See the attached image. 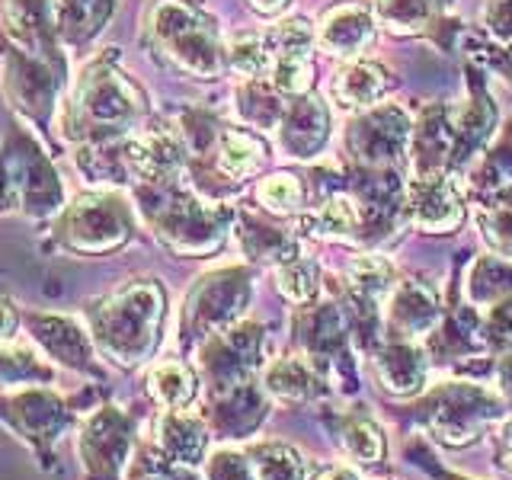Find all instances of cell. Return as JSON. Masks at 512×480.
<instances>
[{
    "label": "cell",
    "mask_w": 512,
    "mask_h": 480,
    "mask_svg": "<svg viewBox=\"0 0 512 480\" xmlns=\"http://www.w3.org/2000/svg\"><path fill=\"white\" fill-rule=\"evenodd\" d=\"M407 208L413 224L423 231H455L461 224V202L452 183L439 173H423L407 189Z\"/></svg>",
    "instance_id": "cell-14"
},
{
    "label": "cell",
    "mask_w": 512,
    "mask_h": 480,
    "mask_svg": "<svg viewBox=\"0 0 512 480\" xmlns=\"http://www.w3.org/2000/svg\"><path fill=\"white\" fill-rule=\"evenodd\" d=\"M500 388L512 397V356L500 365Z\"/></svg>",
    "instance_id": "cell-41"
},
{
    "label": "cell",
    "mask_w": 512,
    "mask_h": 480,
    "mask_svg": "<svg viewBox=\"0 0 512 480\" xmlns=\"http://www.w3.org/2000/svg\"><path fill=\"white\" fill-rule=\"evenodd\" d=\"M26 327L32 330L48 359H55L68 368H90L93 365V349L90 336L80 330L77 320L64 314H26Z\"/></svg>",
    "instance_id": "cell-13"
},
{
    "label": "cell",
    "mask_w": 512,
    "mask_h": 480,
    "mask_svg": "<svg viewBox=\"0 0 512 480\" xmlns=\"http://www.w3.org/2000/svg\"><path fill=\"white\" fill-rule=\"evenodd\" d=\"M432 320H436V301L426 292L423 285H404L397 288L394 304H391V324L404 333L413 336L426 330Z\"/></svg>",
    "instance_id": "cell-22"
},
{
    "label": "cell",
    "mask_w": 512,
    "mask_h": 480,
    "mask_svg": "<svg viewBox=\"0 0 512 480\" xmlns=\"http://www.w3.org/2000/svg\"><path fill=\"white\" fill-rule=\"evenodd\" d=\"M0 80H4L7 100L26 112L29 119L48 122L58 100V90L64 84V64H52L45 58L26 55L20 48H7L4 52V68H0Z\"/></svg>",
    "instance_id": "cell-7"
},
{
    "label": "cell",
    "mask_w": 512,
    "mask_h": 480,
    "mask_svg": "<svg viewBox=\"0 0 512 480\" xmlns=\"http://www.w3.org/2000/svg\"><path fill=\"white\" fill-rule=\"evenodd\" d=\"M148 32L154 45L176 68L196 77L221 74V45L212 16L186 0H154L148 10Z\"/></svg>",
    "instance_id": "cell-4"
},
{
    "label": "cell",
    "mask_w": 512,
    "mask_h": 480,
    "mask_svg": "<svg viewBox=\"0 0 512 480\" xmlns=\"http://www.w3.org/2000/svg\"><path fill=\"white\" fill-rule=\"evenodd\" d=\"M16 208H20V202H16V189H13L7 167H4V157H0V215L16 212Z\"/></svg>",
    "instance_id": "cell-37"
},
{
    "label": "cell",
    "mask_w": 512,
    "mask_h": 480,
    "mask_svg": "<svg viewBox=\"0 0 512 480\" xmlns=\"http://www.w3.org/2000/svg\"><path fill=\"white\" fill-rule=\"evenodd\" d=\"M256 196H260V202L269 208V212L288 215V212H298V208H301L304 189H301V180L295 173H272L260 183Z\"/></svg>",
    "instance_id": "cell-30"
},
{
    "label": "cell",
    "mask_w": 512,
    "mask_h": 480,
    "mask_svg": "<svg viewBox=\"0 0 512 480\" xmlns=\"http://www.w3.org/2000/svg\"><path fill=\"white\" fill-rule=\"evenodd\" d=\"M375 42V20L359 4L333 7L317 29V45L336 58H356Z\"/></svg>",
    "instance_id": "cell-15"
},
{
    "label": "cell",
    "mask_w": 512,
    "mask_h": 480,
    "mask_svg": "<svg viewBox=\"0 0 512 480\" xmlns=\"http://www.w3.org/2000/svg\"><path fill=\"white\" fill-rule=\"evenodd\" d=\"M125 160L144 183H176L183 173V144L167 128H151L125 141Z\"/></svg>",
    "instance_id": "cell-12"
},
{
    "label": "cell",
    "mask_w": 512,
    "mask_h": 480,
    "mask_svg": "<svg viewBox=\"0 0 512 480\" xmlns=\"http://www.w3.org/2000/svg\"><path fill=\"white\" fill-rule=\"evenodd\" d=\"M144 112L141 90L109 61H96L74 90L68 132L84 141H116Z\"/></svg>",
    "instance_id": "cell-2"
},
{
    "label": "cell",
    "mask_w": 512,
    "mask_h": 480,
    "mask_svg": "<svg viewBox=\"0 0 512 480\" xmlns=\"http://www.w3.org/2000/svg\"><path fill=\"white\" fill-rule=\"evenodd\" d=\"M244 301H247V279L240 272H218V276L202 279V285L192 292L186 308V324L196 333L218 330L240 314Z\"/></svg>",
    "instance_id": "cell-11"
},
{
    "label": "cell",
    "mask_w": 512,
    "mask_h": 480,
    "mask_svg": "<svg viewBox=\"0 0 512 480\" xmlns=\"http://www.w3.org/2000/svg\"><path fill=\"white\" fill-rule=\"evenodd\" d=\"M384 90H388V77L378 64H349L333 77V96L349 109L372 106Z\"/></svg>",
    "instance_id": "cell-20"
},
{
    "label": "cell",
    "mask_w": 512,
    "mask_h": 480,
    "mask_svg": "<svg viewBox=\"0 0 512 480\" xmlns=\"http://www.w3.org/2000/svg\"><path fill=\"white\" fill-rule=\"evenodd\" d=\"M16 327H20V314L7 298H0V343H10Z\"/></svg>",
    "instance_id": "cell-38"
},
{
    "label": "cell",
    "mask_w": 512,
    "mask_h": 480,
    "mask_svg": "<svg viewBox=\"0 0 512 480\" xmlns=\"http://www.w3.org/2000/svg\"><path fill=\"white\" fill-rule=\"evenodd\" d=\"M138 199L151 228L167 247L180 253H212L224 240V212L189 196L176 183H148Z\"/></svg>",
    "instance_id": "cell-3"
},
{
    "label": "cell",
    "mask_w": 512,
    "mask_h": 480,
    "mask_svg": "<svg viewBox=\"0 0 512 480\" xmlns=\"http://www.w3.org/2000/svg\"><path fill=\"white\" fill-rule=\"evenodd\" d=\"M503 458H506V464L512 468V423L506 426V452H503Z\"/></svg>",
    "instance_id": "cell-43"
},
{
    "label": "cell",
    "mask_w": 512,
    "mask_h": 480,
    "mask_svg": "<svg viewBox=\"0 0 512 480\" xmlns=\"http://www.w3.org/2000/svg\"><path fill=\"white\" fill-rule=\"evenodd\" d=\"M0 157H4V167L13 180L16 202H20L23 215L45 221L61 212V205H64L61 176L52 167L48 154L39 148L36 138L23 132V128H16L4 148H0Z\"/></svg>",
    "instance_id": "cell-6"
},
{
    "label": "cell",
    "mask_w": 512,
    "mask_h": 480,
    "mask_svg": "<svg viewBox=\"0 0 512 480\" xmlns=\"http://www.w3.org/2000/svg\"><path fill=\"white\" fill-rule=\"evenodd\" d=\"M148 388L157 404H164L167 410H183L196 397V378L183 362H160L148 375Z\"/></svg>",
    "instance_id": "cell-23"
},
{
    "label": "cell",
    "mask_w": 512,
    "mask_h": 480,
    "mask_svg": "<svg viewBox=\"0 0 512 480\" xmlns=\"http://www.w3.org/2000/svg\"><path fill=\"white\" fill-rule=\"evenodd\" d=\"M0 416L20 432L23 439L36 445H52L68 429L71 416L61 397L45 388H26L23 394H13L0 400Z\"/></svg>",
    "instance_id": "cell-8"
},
{
    "label": "cell",
    "mask_w": 512,
    "mask_h": 480,
    "mask_svg": "<svg viewBox=\"0 0 512 480\" xmlns=\"http://www.w3.org/2000/svg\"><path fill=\"white\" fill-rule=\"evenodd\" d=\"M55 378L52 365H45L36 352L20 349V346H0V388H13V384H48Z\"/></svg>",
    "instance_id": "cell-24"
},
{
    "label": "cell",
    "mask_w": 512,
    "mask_h": 480,
    "mask_svg": "<svg viewBox=\"0 0 512 480\" xmlns=\"http://www.w3.org/2000/svg\"><path fill=\"white\" fill-rule=\"evenodd\" d=\"M208 477H212V480H253V477H250V468L244 464V458H237V455H231V452L215 455Z\"/></svg>",
    "instance_id": "cell-36"
},
{
    "label": "cell",
    "mask_w": 512,
    "mask_h": 480,
    "mask_svg": "<svg viewBox=\"0 0 512 480\" xmlns=\"http://www.w3.org/2000/svg\"><path fill=\"white\" fill-rule=\"evenodd\" d=\"M128 445H132V426L116 407H106L96 416H90V423L84 426L80 436V458H84L87 471L93 477L112 480L119 477Z\"/></svg>",
    "instance_id": "cell-9"
},
{
    "label": "cell",
    "mask_w": 512,
    "mask_h": 480,
    "mask_svg": "<svg viewBox=\"0 0 512 480\" xmlns=\"http://www.w3.org/2000/svg\"><path fill=\"white\" fill-rule=\"evenodd\" d=\"M4 32L13 48L26 55L64 64L58 52L55 10L48 0H7L4 4Z\"/></svg>",
    "instance_id": "cell-10"
},
{
    "label": "cell",
    "mask_w": 512,
    "mask_h": 480,
    "mask_svg": "<svg viewBox=\"0 0 512 480\" xmlns=\"http://www.w3.org/2000/svg\"><path fill=\"white\" fill-rule=\"evenodd\" d=\"M135 231L132 208L116 192H87L77 196L61 218V247L71 253L119 250Z\"/></svg>",
    "instance_id": "cell-5"
},
{
    "label": "cell",
    "mask_w": 512,
    "mask_h": 480,
    "mask_svg": "<svg viewBox=\"0 0 512 480\" xmlns=\"http://www.w3.org/2000/svg\"><path fill=\"white\" fill-rule=\"evenodd\" d=\"M359 221L362 215L356 202L349 196H333L320 205L314 215H308V228L311 234H320V237H349L359 228Z\"/></svg>",
    "instance_id": "cell-25"
},
{
    "label": "cell",
    "mask_w": 512,
    "mask_h": 480,
    "mask_svg": "<svg viewBox=\"0 0 512 480\" xmlns=\"http://www.w3.org/2000/svg\"><path fill=\"white\" fill-rule=\"evenodd\" d=\"M228 61L244 77H260L272 68V45L263 36H253V32L250 36H237L228 45Z\"/></svg>",
    "instance_id": "cell-29"
},
{
    "label": "cell",
    "mask_w": 512,
    "mask_h": 480,
    "mask_svg": "<svg viewBox=\"0 0 512 480\" xmlns=\"http://www.w3.org/2000/svg\"><path fill=\"white\" fill-rule=\"evenodd\" d=\"M378 368H381V378L388 381V388H394V391H410L413 384L420 388V381H423L420 352L407 349V346H394L391 352H384Z\"/></svg>",
    "instance_id": "cell-28"
},
{
    "label": "cell",
    "mask_w": 512,
    "mask_h": 480,
    "mask_svg": "<svg viewBox=\"0 0 512 480\" xmlns=\"http://www.w3.org/2000/svg\"><path fill=\"white\" fill-rule=\"evenodd\" d=\"M160 445L176 461H186V464H196L205 452V429L199 420L183 413H170L160 420Z\"/></svg>",
    "instance_id": "cell-21"
},
{
    "label": "cell",
    "mask_w": 512,
    "mask_h": 480,
    "mask_svg": "<svg viewBox=\"0 0 512 480\" xmlns=\"http://www.w3.org/2000/svg\"><path fill=\"white\" fill-rule=\"evenodd\" d=\"M112 13H116V0H58L55 4L58 39L68 45L90 42L112 20Z\"/></svg>",
    "instance_id": "cell-18"
},
{
    "label": "cell",
    "mask_w": 512,
    "mask_h": 480,
    "mask_svg": "<svg viewBox=\"0 0 512 480\" xmlns=\"http://www.w3.org/2000/svg\"><path fill=\"white\" fill-rule=\"evenodd\" d=\"M346 445L365 464H375L381 458V432L372 423H352L346 432Z\"/></svg>",
    "instance_id": "cell-34"
},
{
    "label": "cell",
    "mask_w": 512,
    "mask_h": 480,
    "mask_svg": "<svg viewBox=\"0 0 512 480\" xmlns=\"http://www.w3.org/2000/svg\"><path fill=\"white\" fill-rule=\"evenodd\" d=\"M141 480H167V477H160V474H148V477H141Z\"/></svg>",
    "instance_id": "cell-44"
},
{
    "label": "cell",
    "mask_w": 512,
    "mask_h": 480,
    "mask_svg": "<svg viewBox=\"0 0 512 480\" xmlns=\"http://www.w3.org/2000/svg\"><path fill=\"white\" fill-rule=\"evenodd\" d=\"M272 87L288 93V96H301L311 90V55L308 52H272Z\"/></svg>",
    "instance_id": "cell-27"
},
{
    "label": "cell",
    "mask_w": 512,
    "mask_h": 480,
    "mask_svg": "<svg viewBox=\"0 0 512 480\" xmlns=\"http://www.w3.org/2000/svg\"><path fill=\"white\" fill-rule=\"evenodd\" d=\"M439 7L442 0H378V16L394 32H416L429 26Z\"/></svg>",
    "instance_id": "cell-26"
},
{
    "label": "cell",
    "mask_w": 512,
    "mask_h": 480,
    "mask_svg": "<svg viewBox=\"0 0 512 480\" xmlns=\"http://www.w3.org/2000/svg\"><path fill=\"white\" fill-rule=\"evenodd\" d=\"M266 384L272 394H279L285 400H301L311 394V372L298 359H285L269 368Z\"/></svg>",
    "instance_id": "cell-31"
},
{
    "label": "cell",
    "mask_w": 512,
    "mask_h": 480,
    "mask_svg": "<svg viewBox=\"0 0 512 480\" xmlns=\"http://www.w3.org/2000/svg\"><path fill=\"white\" fill-rule=\"evenodd\" d=\"M311 480H359V474L346 468V464H324V468H317Z\"/></svg>",
    "instance_id": "cell-39"
},
{
    "label": "cell",
    "mask_w": 512,
    "mask_h": 480,
    "mask_svg": "<svg viewBox=\"0 0 512 480\" xmlns=\"http://www.w3.org/2000/svg\"><path fill=\"white\" fill-rule=\"evenodd\" d=\"M279 288L292 301H308L317 288V266L308 260H288L279 266Z\"/></svg>",
    "instance_id": "cell-33"
},
{
    "label": "cell",
    "mask_w": 512,
    "mask_h": 480,
    "mask_svg": "<svg viewBox=\"0 0 512 480\" xmlns=\"http://www.w3.org/2000/svg\"><path fill=\"white\" fill-rule=\"evenodd\" d=\"M256 468H260L263 480H298L301 477V464L298 455L288 452L282 445H263L253 452Z\"/></svg>",
    "instance_id": "cell-32"
},
{
    "label": "cell",
    "mask_w": 512,
    "mask_h": 480,
    "mask_svg": "<svg viewBox=\"0 0 512 480\" xmlns=\"http://www.w3.org/2000/svg\"><path fill=\"white\" fill-rule=\"evenodd\" d=\"M160 320H164V292L157 282L125 285L90 308L93 340L122 365H138L151 356L160 336Z\"/></svg>",
    "instance_id": "cell-1"
},
{
    "label": "cell",
    "mask_w": 512,
    "mask_h": 480,
    "mask_svg": "<svg viewBox=\"0 0 512 480\" xmlns=\"http://www.w3.org/2000/svg\"><path fill=\"white\" fill-rule=\"evenodd\" d=\"M324 138H327V112L320 106L317 96H304V100H298L285 112L282 128H279L282 151L301 160L314 157V151H320Z\"/></svg>",
    "instance_id": "cell-17"
},
{
    "label": "cell",
    "mask_w": 512,
    "mask_h": 480,
    "mask_svg": "<svg viewBox=\"0 0 512 480\" xmlns=\"http://www.w3.org/2000/svg\"><path fill=\"white\" fill-rule=\"evenodd\" d=\"M407 141V119L400 109H375L362 116L356 125H352L349 144L362 160L368 164H381V160H391L400 154Z\"/></svg>",
    "instance_id": "cell-16"
},
{
    "label": "cell",
    "mask_w": 512,
    "mask_h": 480,
    "mask_svg": "<svg viewBox=\"0 0 512 480\" xmlns=\"http://www.w3.org/2000/svg\"><path fill=\"white\" fill-rule=\"evenodd\" d=\"M484 234L503 256H512V202L496 205L484 215Z\"/></svg>",
    "instance_id": "cell-35"
},
{
    "label": "cell",
    "mask_w": 512,
    "mask_h": 480,
    "mask_svg": "<svg viewBox=\"0 0 512 480\" xmlns=\"http://www.w3.org/2000/svg\"><path fill=\"white\" fill-rule=\"evenodd\" d=\"M266 160V144L244 132V128H228L218 141V170L228 180H244V176L260 170Z\"/></svg>",
    "instance_id": "cell-19"
},
{
    "label": "cell",
    "mask_w": 512,
    "mask_h": 480,
    "mask_svg": "<svg viewBox=\"0 0 512 480\" xmlns=\"http://www.w3.org/2000/svg\"><path fill=\"white\" fill-rule=\"evenodd\" d=\"M250 4L260 10V13H279L288 4V0H250Z\"/></svg>",
    "instance_id": "cell-42"
},
{
    "label": "cell",
    "mask_w": 512,
    "mask_h": 480,
    "mask_svg": "<svg viewBox=\"0 0 512 480\" xmlns=\"http://www.w3.org/2000/svg\"><path fill=\"white\" fill-rule=\"evenodd\" d=\"M493 20H496V26H500V23L512 26V0H500V4H496V13L490 10V23Z\"/></svg>",
    "instance_id": "cell-40"
}]
</instances>
